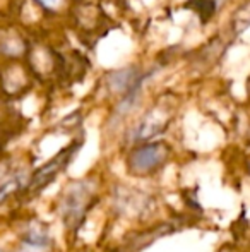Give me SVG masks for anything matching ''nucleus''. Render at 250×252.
<instances>
[{"label": "nucleus", "instance_id": "obj_2", "mask_svg": "<svg viewBox=\"0 0 250 252\" xmlns=\"http://www.w3.org/2000/svg\"><path fill=\"white\" fill-rule=\"evenodd\" d=\"M77 150H79V144L65 148V150L58 153L54 159H50L47 165L41 166V168L33 175V179L29 180V184H28V187H26L28 194H29V192L31 194H38L41 189H45L48 184H52V180H54L55 177H57L58 173L65 168V165L69 163V159H72L74 153H76Z\"/></svg>", "mask_w": 250, "mask_h": 252}, {"label": "nucleus", "instance_id": "obj_1", "mask_svg": "<svg viewBox=\"0 0 250 252\" xmlns=\"http://www.w3.org/2000/svg\"><path fill=\"white\" fill-rule=\"evenodd\" d=\"M93 192L87 182H76L67 189L60 202V215L65 226L70 232H76L83 223L86 213L93 206Z\"/></svg>", "mask_w": 250, "mask_h": 252}, {"label": "nucleus", "instance_id": "obj_5", "mask_svg": "<svg viewBox=\"0 0 250 252\" xmlns=\"http://www.w3.org/2000/svg\"><path fill=\"white\" fill-rule=\"evenodd\" d=\"M0 252H3V251H0Z\"/></svg>", "mask_w": 250, "mask_h": 252}, {"label": "nucleus", "instance_id": "obj_4", "mask_svg": "<svg viewBox=\"0 0 250 252\" xmlns=\"http://www.w3.org/2000/svg\"><path fill=\"white\" fill-rule=\"evenodd\" d=\"M23 186H24V180L21 175H16V177H12V179L7 180V182H3L2 186H0V204H2L10 194L17 192Z\"/></svg>", "mask_w": 250, "mask_h": 252}, {"label": "nucleus", "instance_id": "obj_3", "mask_svg": "<svg viewBox=\"0 0 250 252\" xmlns=\"http://www.w3.org/2000/svg\"><path fill=\"white\" fill-rule=\"evenodd\" d=\"M167 161V148L160 143L146 144V146L137 148L130 155L129 166L134 173H149L153 170H158L163 163Z\"/></svg>", "mask_w": 250, "mask_h": 252}]
</instances>
